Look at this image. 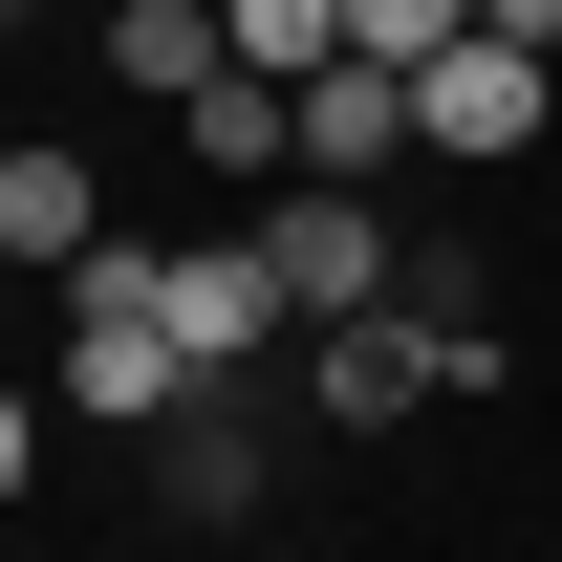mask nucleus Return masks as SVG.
Wrapping results in <instances>:
<instances>
[{
    "instance_id": "20e7f679",
    "label": "nucleus",
    "mask_w": 562,
    "mask_h": 562,
    "mask_svg": "<svg viewBox=\"0 0 562 562\" xmlns=\"http://www.w3.org/2000/svg\"><path fill=\"white\" fill-rule=\"evenodd\" d=\"M303 390H325V432H390V412H454V347H432V303H390V325H303Z\"/></svg>"
},
{
    "instance_id": "9d476101",
    "label": "nucleus",
    "mask_w": 562,
    "mask_h": 562,
    "mask_svg": "<svg viewBox=\"0 0 562 562\" xmlns=\"http://www.w3.org/2000/svg\"><path fill=\"white\" fill-rule=\"evenodd\" d=\"M238 66H260V87H325V66H347V0H238Z\"/></svg>"
},
{
    "instance_id": "f03ea898",
    "label": "nucleus",
    "mask_w": 562,
    "mask_h": 562,
    "mask_svg": "<svg viewBox=\"0 0 562 562\" xmlns=\"http://www.w3.org/2000/svg\"><path fill=\"white\" fill-rule=\"evenodd\" d=\"M260 260H281L303 325H390V303H412V238H390V195H347V173H281V195H260Z\"/></svg>"
},
{
    "instance_id": "9b49d317",
    "label": "nucleus",
    "mask_w": 562,
    "mask_h": 562,
    "mask_svg": "<svg viewBox=\"0 0 562 562\" xmlns=\"http://www.w3.org/2000/svg\"><path fill=\"white\" fill-rule=\"evenodd\" d=\"M347 44L368 66H432V44H476V0H347Z\"/></svg>"
},
{
    "instance_id": "39448f33",
    "label": "nucleus",
    "mask_w": 562,
    "mask_h": 562,
    "mask_svg": "<svg viewBox=\"0 0 562 562\" xmlns=\"http://www.w3.org/2000/svg\"><path fill=\"white\" fill-rule=\"evenodd\" d=\"M151 281H173V347H195V368H260L281 325H303V303H281V260H260V216H216L195 260H151Z\"/></svg>"
},
{
    "instance_id": "7ed1b4c3",
    "label": "nucleus",
    "mask_w": 562,
    "mask_h": 562,
    "mask_svg": "<svg viewBox=\"0 0 562 562\" xmlns=\"http://www.w3.org/2000/svg\"><path fill=\"white\" fill-rule=\"evenodd\" d=\"M541 109H562V66H541V44H432V66H412V131L454 151V173L541 151Z\"/></svg>"
},
{
    "instance_id": "1a4fd4ad",
    "label": "nucleus",
    "mask_w": 562,
    "mask_h": 562,
    "mask_svg": "<svg viewBox=\"0 0 562 562\" xmlns=\"http://www.w3.org/2000/svg\"><path fill=\"white\" fill-rule=\"evenodd\" d=\"M151 454H173V519H238V497H260V412H238V368H216V390L151 432Z\"/></svg>"
},
{
    "instance_id": "0eeeda50",
    "label": "nucleus",
    "mask_w": 562,
    "mask_h": 562,
    "mask_svg": "<svg viewBox=\"0 0 562 562\" xmlns=\"http://www.w3.org/2000/svg\"><path fill=\"white\" fill-rule=\"evenodd\" d=\"M0 260H44V281L109 260V173H87L66 131H44V151H0Z\"/></svg>"
},
{
    "instance_id": "f8f14e48",
    "label": "nucleus",
    "mask_w": 562,
    "mask_h": 562,
    "mask_svg": "<svg viewBox=\"0 0 562 562\" xmlns=\"http://www.w3.org/2000/svg\"><path fill=\"white\" fill-rule=\"evenodd\" d=\"M476 44H541V66H562V0H476Z\"/></svg>"
},
{
    "instance_id": "f257e3e1",
    "label": "nucleus",
    "mask_w": 562,
    "mask_h": 562,
    "mask_svg": "<svg viewBox=\"0 0 562 562\" xmlns=\"http://www.w3.org/2000/svg\"><path fill=\"white\" fill-rule=\"evenodd\" d=\"M216 368L173 347V281L109 238V260H66V412H109V432H173Z\"/></svg>"
},
{
    "instance_id": "ddd939ff",
    "label": "nucleus",
    "mask_w": 562,
    "mask_h": 562,
    "mask_svg": "<svg viewBox=\"0 0 562 562\" xmlns=\"http://www.w3.org/2000/svg\"><path fill=\"white\" fill-rule=\"evenodd\" d=\"M22 22H44V0H22ZM66 22H109V0H66Z\"/></svg>"
},
{
    "instance_id": "6e6552de",
    "label": "nucleus",
    "mask_w": 562,
    "mask_h": 562,
    "mask_svg": "<svg viewBox=\"0 0 562 562\" xmlns=\"http://www.w3.org/2000/svg\"><path fill=\"white\" fill-rule=\"evenodd\" d=\"M216 66H238V0H109V87H151V109H195Z\"/></svg>"
},
{
    "instance_id": "423d86ee",
    "label": "nucleus",
    "mask_w": 562,
    "mask_h": 562,
    "mask_svg": "<svg viewBox=\"0 0 562 562\" xmlns=\"http://www.w3.org/2000/svg\"><path fill=\"white\" fill-rule=\"evenodd\" d=\"M390 151H432V131H412V66H368V44H347V66L303 87V173H347V195H390Z\"/></svg>"
}]
</instances>
